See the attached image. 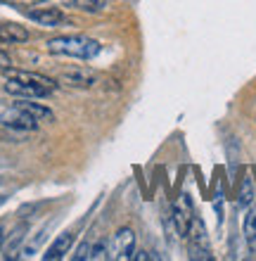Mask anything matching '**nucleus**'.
<instances>
[{"label": "nucleus", "instance_id": "nucleus-1", "mask_svg": "<svg viewBox=\"0 0 256 261\" xmlns=\"http://www.w3.org/2000/svg\"><path fill=\"white\" fill-rule=\"evenodd\" d=\"M50 55H57V57H71V60H95L100 55V41L95 38H88V36H55L45 43Z\"/></svg>", "mask_w": 256, "mask_h": 261}, {"label": "nucleus", "instance_id": "nucleus-2", "mask_svg": "<svg viewBox=\"0 0 256 261\" xmlns=\"http://www.w3.org/2000/svg\"><path fill=\"white\" fill-rule=\"evenodd\" d=\"M100 76L90 69H81V67H74V69H67L60 74V83L67 86V88H76V90H88L93 86H97Z\"/></svg>", "mask_w": 256, "mask_h": 261}, {"label": "nucleus", "instance_id": "nucleus-3", "mask_svg": "<svg viewBox=\"0 0 256 261\" xmlns=\"http://www.w3.org/2000/svg\"><path fill=\"white\" fill-rule=\"evenodd\" d=\"M0 126H5L10 130H36L38 128V121L12 105V110H5L0 114Z\"/></svg>", "mask_w": 256, "mask_h": 261}, {"label": "nucleus", "instance_id": "nucleus-4", "mask_svg": "<svg viewBox=\"0 0 256 261\" xmlns=\"http://www.w3.org/2000/svg\"><path fill=\"white\" fill-rule=\"evenodd\" d=\"M5 76L7 79H14V81H24V83H31V86H38V88H45L50 93H55L57 90V83L52 79L43 74H36V71H24V69H5Z\"/></svg>", "mask_w": 256, "mask_h": 261}, {"label": "nucleus", "instance_id": "nucleus-5", "mask_svg": "<svg viewBox=\"0 0 256 261\" xmlns=\"http://www.w3.org/2000/svg\"><path fill=\"white\" fill-rule=\"evenodd\" d=\"M135 254V233L131 228H121L114 235V259L119 261H128Z\"/></svg>", "mask_w": 256, "mask_h": 261}, {"label": "nucleus", "instance_id": "nucleus-6", "mask_svg": "<svg viewBox=\"0 0 256 261\" xmlns=\"http://www.w3.org/2000/svg\"><path fill=\"white\" fill-rule=\"evenodd\" d=\"M173 223L180 235H187V228L192 223V202L187 195H180V199L173 204Z\"/></svg>", "mask_w": 256, "mask_h": 261}, {"label": "nucleus", "instance_id": "nucleus-7", "mask_svg": "<svg viewBox=\"0 0 256 261\" xmlns=\"http://www.w3.org/2000/svg\"><path fill=\"white\" fill-rule=\"evenodd\" d=\"M5 90L10 93V95L34 97V100L52 95V93H50V90H45V88H38V86H31V83H24V81H14V79H7V81H5Z\"/></svg>", "mask_w": 256, "mask_h": 261}, {"label": "nucleus", "instance_id": "nucleus-8", "mask_svg": "<svg viewBox=\"0 0 256 261\" xmlns=\"http://www.w3.org/2000/svg\"><path fill=\"white\" fill-rule=\"evenodd\" d=\"M14 107H19L21 112H26L29 117H34L36 121H55L52 110L41 102H34V97H19V100L14 102Z\"/></svg>", "mask_w": 256, "mask_h": 261}, {"label": "nucleus", "instance_id": "nucleus-9", "mask_svg": "<svg viewBox=\"0 0 256 261\" xmlns=\"http://www.w3.org/2000/svg\"><path fill=\"white\" fill-rule=\"evenodd\" d=\"M26 17L34 19L36 24L43 27H57L64 21V14L60 7H36V10H26Z\"/></svg>", "mask_w": 256, "mask_h": 261}, {"label": "nucleus", "instance_id": "nucleus-10", "mask_svg": "<svg viewBox=\"0 0 256 261\" xmlns=\"http://www.w3.org/2000/svg\"><path fill=\"white\" fill-rule=\"evenodd\" d=\"M71 245H74V233H71V230H64L62 235H57V240L48 247V252L43 254V259H45V261H60V259H64V256L69 254Z\"/></svg>", "mask_w": 256, "mask_h": 261}, {"label": "nucleus", "instance_id": "nucleus-11", "mask_svg": "<svg viewBox=\"0 0 256 261\" xmlns=\"http://www.w3.org/2000/svg\"><path fill=\"white\" fill-rule=\"evenodd\" d=\"M29 41V31L21 24L14 21H3L0 24V43H24Z\"/></svg>", "mask_w": 256, "mask_h": 261}, {"label": "nucleus", "instance_id": "nucleus-12", "mask_svg": "<svg viewBox=\"0 0 256 261\" xmlns=\"http://www.w3.org/2000/svg\"><path fill=\"white\" fill-rule=\"evenodd\" d=\"M187 240H190V245H194V247H207L209 249L207 228H204L202 219H197V216H192V223L187 228Z\"/></svg>", "mask_w": 256, "mask_h": 261}, {"label": "nucleus", "instance_id": "nucleus-13", "mask_svg": "<svg viewBox=\"0 0 256 261\" xmlns=\"http://www.w3.org/2000/svg\"><path fill=\"white\" fill-rule=\"evenodd\" d=\"M78 10H83V12H93V14H100L104 12L107 7H109V0H71Z\"/></svg>", "mask_w": 256, "mask_h": 261}, {"label": "nucleus", "instance_id": "nucleus-14", "mask_svg": "<svg viewBox=\"0 0 256 261\" xmlns=\"http://www.w3.org/2000/svg\"><path fill=\"white\" fill-rule=\"evenodd\" d=\"M244 240L249 242L251 247H256V209H251L244 216Z\"/></svg>", "mask_w": 256, "mask_h": 261}, {"label": "nucleus", "instance_id": "nucleus-15", "mask_svg": "<svg viewBox=\"0 0 256 261\" xmlns=\"http://www.w3.org/2000/svg\"><path fill=\"white\" fill-rule=\"evenodd\" d=\"M26 230H29L26 223H19V226H17V230L12 233V240L7 242V256H17L14 252H17V247H19L21 242H24V235H26Z\"/></svg>", "mask_w": 256, "mask_h": 261}, {"label": "nucleus", "instance_id": "nucleus-16", "mask_svg": "<svg viewBox=\"0 0 256 261\" xmlns=\"http://www.w3.org/2000/svg\"><path fill=\"white\" fill-rule=\"evenodd\" d=\"M251 202H254V183H251V178L247 176V178L242 180V188H240V206H249Z\"/></svg>", "mask_w": 256, "mask_h": 261}, {"label": "nucleus", "instance_id": "nucleus-17", "mask_svg": "<svg viewBox=\"0 0 256 261\" xmlns=\"http://www.w3.org/2000/svg\"><path fill=\"white\" fill-rule=\"evenodd\" d=\"M109 240H97L95 245H93V247H90V259H109Z\"/></svg>", "mask_w": 256, "mask_h": 261}, {"label": "nucleus", "instance_id": "nucleus-18", "mask_svg": "<svg viewBox=\"0 0 256 261\" xmlns=\"http://www.w3.org/2000/svg\"><path fill=\"white\" fill-rule=\"evenodd\" d=\"M190 259H197V261H209V259H214L211 256V249L207 247H194V245H190Z\"/></svg>", "mask_w": 256, "mask_h": 261}, {"label": "nucleus", "instance_id": "nucleus-19", "mask_svg": "<svg viewBox=\"0 0 256 261\" xmlns=\"http://www.w3.org/2000/svg\"><path fill=\"white\" fill-rule=\"evenodd\" d=\"M90 247H93V245H90V242H83V245H81V247H78L76 252H74V256H71V259H76V261L90 259Z\"/></svg>", "mask_w": 256, "mask_h": 261}, {"label": "nucleus", "instance_id": "nucleus-20", "mask_svg": "<svg viewBox=\"0 0 256 261\" xmlns=\"http://www.w3.org/2000/svg\"><path fill=\"white\" fill-rule=\"evenodd\" d=\"M12 67V60H10V55H7L5 50H0V71H5V69Z\"/></svg>", "mask_w": 256, "mask_h": 261}, {"label": "nucleus", "instance_id": "nucleus-21", "mask_svg": "<svg viewBox=\"0 0 256 261\" xmlns=\"http://www.w3.org/2000/svg\"><path fill=\"white\" fill-rule=\"evenodd\" d=\"M0 3H7V5H38V3H45V0H0Z\"/></svg>", "mask_w": 256, "mask_h": 261}, {"label": "nucleus", "instance_id": "nucleus-22", "mask_svg": "<svg viewBox=\"0 0 256 261\" xmlns=\"http://www.w3.org/2000/svg\"><path fill=\"white\" fill-rule=\"evenodd\" d=\"M3 245H5V228L0 226V249H3Z\"/></svg>", "mask_w": 256, "mask_h": 261}, {"label": "nucleus", "instance_id": "nucleus-23", "mask_svg": "<svg viewBox=\"0 0 256 261\" xmlns=\"http://www.w3.org/2000/svg\"><path fill=\"white\" fill-rule=\"evenodd\" d=\"M0 204H3V197H0Z\"/></svg>", "mask_w": 256, "mask_h": 261}]
</instances>
